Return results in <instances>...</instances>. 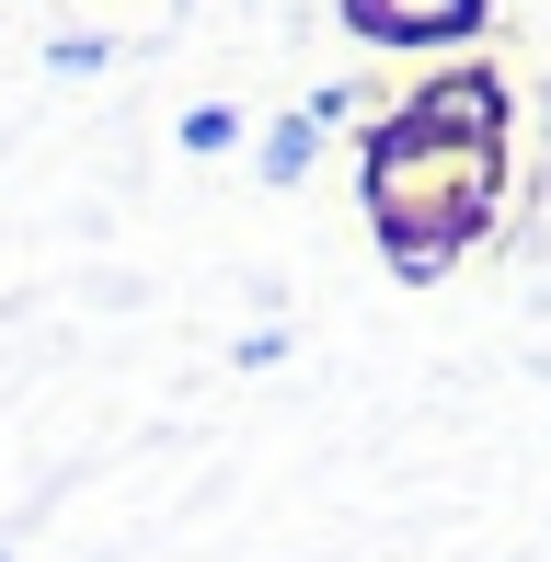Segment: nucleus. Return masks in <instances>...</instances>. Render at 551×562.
<instances>
[{"instance_id":"nucleus-1","label":"nucleus","mask_w":551,"mask_h":562,"mask_svg":"<svg viewBox=\"0 0 551 562\" xmlns=\"http://www.w3.org/2000/svg\"><path fill=\"white\" fill-rule=\"evenodd\" d=\"M483 195H494V149L437 138L425 115L380 126V149H368V218H380L391 265H414V276H425L437 252H460V241H471V218H483Z\"/></svg>"},{"instance_id":"nucleus-2","label":"nucleus","mask_w":551,"mask_h":562,"mask_svg":"<svg viewBox=\"0 0 551 562\" xmlns=\"http://www.w3.org/2000/svg\"><path fill=\"white\" fill-rule=\"evenodd\" d=\"M345 23L368 46H448V35L483 23V0H345Z\"/></svg>"},{"instance_id":"nucleus-3","label":"nucleus","mask_w":551,"mask_h":562,"mask_svg":"<svg viewBox=\"0 0 551 562\" xmlns=\"http://www.w3.org/2000/svg\"><path fill=\"white\" fill-rule=\"evenodd\" d=\"M414 115L437 126V138L494 149V126H506V81H494V69H448V81H425V92H414Z\"/></svg>"}]
</instances>
